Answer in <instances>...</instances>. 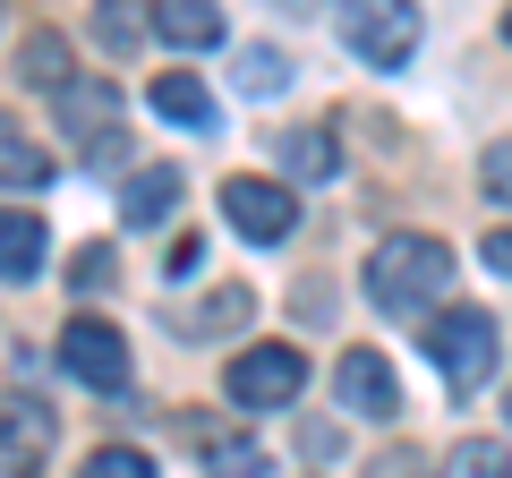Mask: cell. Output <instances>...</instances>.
I'll return each mask as SVG.
<instances>
[{
  "instance_id": "16",
  "label": "cell",
  "mask_w": 512,
  "mask_h": 478,
  "mask_svg": "<svg viewBox=\"0 0 512 478\" xmlns=\"http://www.w3.org/2000/svg\"><path fill=\"white\" fill-rule=\"evenodd\" d=\"M171 205H180V171H171V163H154V171H137V180H128V222H137V231L171 222Z\"/></svg>"
},
{
  "instance_id": "23",
  "label": "cell",
  "mask_w": 512,
  "mask_h": 478,
  "mask_svg": "<svg viewBox=\"0 0 512 478\" xmlns=\"http://www.w3.org/2000/svg\"><path fill=\"white\" fill-rule=\"evenodd\" d=\"M69 291H111V248H103V239H94V248H77V257H69Z\"/></svg>"
},
{
  "instance_id": "3",
  "label": "cell",
  "mask_w": 512,
  "mask_h": 478,
  "mask_svg": "<svg viewBox=\"0 0 512 478\" xmlns=\"http://www.w3.org/2000/svg\"><path fill=\"white\" fill-rule=\"evenodd\" d=\"M342 52H359L367 69H402L419 52V18L402 0H359V9H342Z\"/></svg>"
},
{
  "instance_id": "4",
  "label": "cell",
  "mask_w": 512,
  "mask_h": 478,
  "mask_svg": "<svg viewBox=\"0 0 512 478\" xmlns=\"http://www.w3.org/2000/svg\"><path fill=\"white\" fill-rule=\"evenodd\" d=\"M222 385H231L239 410H282V402H299V385H308V359H299L291 342H265V350H239Z\"/></svg>"
},
{
  "instance_id": "10",
  "label": "cell",
  "mask_w": 512,
  "mask_h": 478,
  "mask_svg": "<svg viewBox=\"0 0 512 478\" xmlns=\"http://www.w3.org/2000/svg\"><path fill=\"white\" fill-rule=\"evenodd\" d=\"M154 35H163L171 52H214L222 9H205V0H163V9H154Z\"/></svg>"
},
{
  "instance_id": "28",
  "label": "cell",
  "mask_w": 512,
  "mask_h": 478,
  "mask_svg": "<svg viewBox=\"0 0 512 478\" xmlns=\"http://www.w3.org/2000/svg\"><path fill=\"white\" fill-rule=\"evenodd\" d=\"M504 35H512V18H504Z\"/></svg>"
},
{
  "instance_id": "8",
  "label": "cell",
  "mask_w": 512,
  "mask_h": 478,
  "mask_svg": "<svg viewBox=\"0 0 512 478\" xmlns=\"http://www.w3.org/2000/svg\"><path fill=\"white\" fill-rule=\"evenodd\" d=\"M52 410L35 402V393H9L0 402V470L9 478H26V470H43V453H52Z\"/></svg>"
},
{
  "instance_id": "6",
  "label": "cell",
  "mask_w": 512,
  "mask_h": 478,
  "mask_svg": "<svg viewBox=\"0 0 512 478\" xmlns=\"http://www.w3.org/2000/svg\"><path fill=\"white\" fill-rule=\"evenodd\" d=\"M60 368H69L77 385H94V393H120L128 385V342L103 316H77V325L60 333Z\"/></svg>"
},
{
  "instance_id": "22",
  "label": "cell",
  "mask_w": 512,
  "mask_h": 478,
  "mask_svg": "<svg viewBox=\"0 0 512 478\" xmlns=\"http://www.w3.org/2000/svg\"><path fill=\"white\" fill-rule=\"evenodd\" d=\"M154 18H128L120 0H103V18H94V43H103V52H137V35H146Z\"/></svg>"
},
{
  "instance_id": "24",
  "label": "cell",
  "mask_w": 512,
  "mask_h": 478,
  "mask_svg": "<svg viewBox=\"0 0 512 478\" xmlns=\"http://www.w3.org/2000/svg\"><path fill=\"white\" fill-rule=\"evenodd\" d=\"M478 188H487L495 205H512V146H487V154H478Z\"/></svg>"
},
{
  "instance_id": "14",
  "label": "cell",
  "mask_w": 512,
  "mask_h": 478,
  "mask_svg": "<svg viewBox=\"0 0 512 478\" xmlns=\"http://www.w3.org/2000/svg\"><path fill=\"white\" fill-rule=\"evenodd\" d=\"M52 171H60V163L35 146V137L0 120V188H52Z\"/></svg>"
},
{
  "instance_id": "25",
  "label": "cell",
  "mask_w": 512,
  "mask_h": 478,
  "mask_svg": "<svg viewBox=\"0 0 512 478\" xmlns=\"http://www.w3.org/2000/svg\"><path fill=\"white\" fill-rule=\"evenodd\" d=\"M376 478H427V461H419V453H402V444H393V453L376 461Z\"/></svg>"
},
{
  "instance_id": "27",
  "label": "cell",
  "mask_w": 512,
  "mask_h": 478,
  "mask_svg": "<svg viewBox=\"0 0 512 478\" xmlns=\"http://www.w3.org/2000/svg\"><path fill=\"white\" fill-rule=\"evenodd\" d=\"M504 419H512V393H504Z\"/></svg>"
},
{
  "instance_id": "12",
  "label": "cell",
  "mask_w": 512,
  "mask_h": 478,
  "mask_svg": "<svg viewBox=\"0 0 512 478\" xmlns=\"http://www.w3.org/2000/svg\"><path fill=\"white\" fill-rule=\"evenodd\" d=\"M111 111H120V94H111L103 77H77V86L60 94V120H69V137H86V146L111 137Z\"/></svg>"
},
{
  "instance_id": "18",
  "label": "cell",
  "mask_w": 512,
  "mask_h": 478,
  "mask_svg": "<svg viewBox=\"0 0 512 478\" xmlns=\"http://www.w3.org/2000/svg\"><path fill=\"white\" fill-rule=\"evenodd\" d=\"M444 478H512V453L495 436H461L453 461H444Z\"/></svg>"
},
{
  "instance_id": "11",
  "label": "cell",
  "mask_w": 512,
  "mask_h": 478,
  "mask_svg": "<svg viewBox=\"0 0 512 478\" xmlns=\"http://www.w3.org/2000/svg\"><path fill=\"white\" fill-rule=\"evenodd\" d=\"M43 274V222L0 205V282H35Z\"/></svg>"
},
{
  "instance_id": "20",
  "label": "cell",
  "mask_w": 512,
  "mask_h": 478,
  "mask_svg": "<svg viewBox=\"0 0 512 478\" xmlns=\"http://www.w3.org/2000/svg\"><path fill=\"white\" fill-rule=\"evenodd\" d=\"M248 308H256L248 291H214L205 308H188V333H231V325H248Z\"/></svg>"
},
{
  "instance_id": "7",
  "label": "cell",
  "mask_w": 512,
  "mask_h": 478,
  "mask_svg": "<svg viewBox=\"0 0 512 478\" xmlns=\"http://www.w3.org/2000/svg\"><path fill=\"white\" fill-rule=\"evenodd\" d=\"M333 393H342L350 419H393V410H402V385H393V368H384V350H359V342H342Z\"/></svg>"
},
{
  "instance_id": "17",
  "label": "cell",
  "mask_w": 512,
  "mask_h": 478,
  "mask_svg": "<svg viewBox=\"0 0 512 478\" xmlns=\"http://www.w3.org/2000/svg\"><path fill=\"white\" fill-rule=\"evenodd\" d=\"M205 478H274V453L248 436H214L205 444Z\"/></svg>"
},
{
  "instance_id": "5",
  "label": "cell",
  "mask_w": 512,
  "mask_h": 478,
  "mask_svg": "<svg viewBox=\"0 0 512 478\" xmlns=\"http://www.w3.org/2000/svg\"><path fill=\"white\" fill-rule=\"evenodd\" d=\"M222 214H231V231L239 239H256V248H274V239H291L299 231V197L291 188H274V180H222Z\"/></svg>"
},
{
  "instance_id": "21",
  "label": "cell",
  "mask_w": 512,
  "mask_h": 478,
  "mask_svg": "<svg viewBox=\"0 0 512 478\" xmlns=\"http://www.w3.org/2000/svg\"><path fill=\"white\" fill-rule=\"evenodd\" d=\"M77 478H154V461L137 453V444H103V453H86Z\"/></svg>"
},
{
  "instance_id": "9",
  "label": "cell",
  "mask_w": 512,
  "mask_h": 478,
  "mask_svg": "<svg viewBox=\"0 0 512 478\" xmlns=\"http://www.w3.org/2000/svg\"><path fill=\"white\" fill-rule=\"evenodd\" d=\"M146 103L163 111V120H180V129H205V137L222 129V103L205 94V77H180V69H171V77H154V86H146Z\"/></svg>"
},
{
  "instance_id": "19",
  "label": "cell",
  "mask_w": 512,
  "mask_h": 478,
  "mask_svg": "<svg viewBox=\"0 0 512 478\" xmlns=\"http://www.w3.org/2000/svg\"><path fill=\"white\" fill-rule=\"evenodd\" d=\"M282 86H291V60L265 52V43H248V52H239V94H256V103H265V94H282Z\"/></svg>"
},
{
  "instance_id": "13",
  "label": "cell",
  "mask_w": 512,
  "mask_h": 478,
  "mask_svg": "<svg viewBox=\"0 0 512 478\" xmlns=\"http://www.w3.org/2000/svg\"><path fill=\"white\" fill-rule=\"evenodd\" d=\"M274 163L291 171V180H333V171H342V146H333L325 129H291V137H274Z\"/></svg>"
},
{
  "instance_id": "26",
  "label": "cell",
  "mask_w": 512,
  "mask_h": 478,
  "mask_svg": "<svg viewBox=\"0 0 512 478\" xmlns=\"http://www.w3.org/2000/svg\"><path fill=\"white\" fill-rule=\"evenodd\" d=\"M478 257H487L495 274H512V231H487V248H478Z\"/></svg>"
},
{
  "instance_id": "15",
  "label": "cell",
  "mask_w": 512,
  "mask_h": 478,
  "mask_svg": "<svg viewBox=\"0 0 512 478\" xmlns=\"http://www.w3.org/2000/svg\"><path fill=\"white\" fill-rule=\"evenodd\" d=\"M18 77H26V86H43V94H69V86H77L69 43H60V35H26V43H18Z\"/></svg>"
},
{
  "instance_id": "2",
  "label": "cell",
  "mask_w": 512,
  "mask_h": 478,
  "mask_svg": "<svg viewBox=\"0 0 512 478\" xmlns=\"http://www.w3.org/2000/svg\"><path fill=\"white\" fill-rule=\"evenodd\" d=\"M427 359L444 368V385H453V393H478V385L495 376V316L444 308L436 325H427Z\"/></svg>"
},
{
  "instance_id": "1",
  "label": "cell",
  "mask_w": 512,
  "mask_h": 478,
  "mask_svg": "<svg viewBox=\"0 0 512 478\" xmlns=\"http://www.w3.org/2000/svg\"><path fill=\"white\" fill-rule=\"evenodd\" d=\"M444 282H453V248L427 231H393L367 257V299H376L384 316H427L444 299Z\"/></svg>"
}]
</instances>
